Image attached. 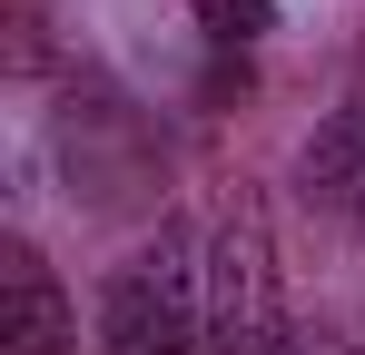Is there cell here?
I'll use <instances>...</instances> for the list:
<instances>
[{"label": "cell", "instance_id": "cell-1", "mask_svg": "<svg viewBox=\"0 0 365 355\" xmlns=\"http://www.w3.org/2000/svg\"><path fill=\"white\" fill-rule=\"evenodd\" d=\"M207 346V237L178 217L128 247L99 287V355H197Z\"/></svg>", "mask_w": 365, "mask_h": 355}, {"label": "cell", "instance_id": "cell-2", "mask_svg": "<svg viewBox=\"0 0 365 355\" xmlns=\"http://www.w3.org/2000/svg\"><path fill=\"white\" fill-rule=\"evenodd\" d=\"M207 355H297L287 267L257 187H227V207L207 217Z\"/></svg>", "mask_w": 365, "mask_h": 355}, {"label": "cell", "instance_id": "cell-3", "mask_svg": "<svg viewBox=\"0 0 365 355\" xmlns=\"http://www.w3.org/2000/svg\"><path fill=\"white\" fill-rule=\"evenodd\" d=\"M50 148H60V178L69 197H89V207H148L158 197V128L128 109L109 79H69V109L50 118Z\"/></svg>", "mask_w": 365, "mask_h": 355}, {"label": "cell", "instance_id": "cell-4", "mask_svg": "<svg viewBox=\"0 0 365 355\" xmlns=\"http://www.w3.org/2000/svg\"><path fill=\"white\" fill-rule=\"evenodd\" d=\"M297 187H306V207H326L336 227H365V50H356L346 99L316 118V138L297 148Z\"/></svg>", "mask_w": 365, "mask_h": 355}, {"label": "cell", "instance_id": "cell-5", "mask_svg": "<svg viewBox=\"0 0 365 355\" xmlns=\"http://www.w3.org/2000/svg\"><path fill=\"white\" fill-rule=\"evenodd\" d=\"M79 316H69L60 277L30 237H0V355H69Z\"/></svg>", "mask_w": 365, "mask_h": 355}, {"label": "cell", "instance_id": "cell-6", "mask_svg": "<svg viewBox=\"0 0 365 355\" xmlns=\"http://www.w3.org/2000/svg\"><path fill=\"white\" fill-rule=\"evenodd\" d=\"M187 20H197L207 50H257L277 30V0H187Z\"/></svg>", "mask_w": 365, "mask_h": 355}, {"label": "cell", "instance_id": "cell-7", "mask_svg": "<svg viewBox=\"0 0 365 355\" xmlns=\"http://www.w3.org/2000/svg\"><path fill=\"white\" fill-rule=\"evenodd\" d=\"M10 69L40 79L50 69V40H40V0H10Z\"/></svg>", "mask_w": 365, "mask_h": 355}]
</instances>
